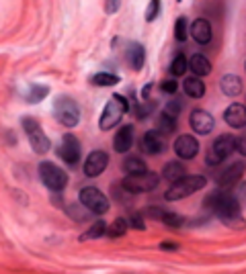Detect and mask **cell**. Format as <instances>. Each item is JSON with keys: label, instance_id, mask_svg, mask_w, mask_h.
<instances>
[{"label": "cell", "instance_id": "6da1fadb", "mask_svg": "<svg viewBox=\"0 0 246 274\" xmlns=\"http://www.w3.org/2000/svg\"><path fill=\"white\" fill-rule=\"evenodd\" d=\"M203 207L209 209L214 215H218V219L232 227V229H244L246 227V221L240 215V203L230 197V194H224V192H212L205 201H203Z\"/></svg>", "mask_w": 246, "mask_h": 274}, {"label": "cell", "instance_id": "7a4b0ae2", "mask_svg": "<svg viewBox=\"0 0 246 274\" xmlns=\"http://www.w3.org/2000/svg\"><path fill=\"white\" fill-rule=\"evenodd\" d=\"M205 184H207V178H205L203 174H185L181 180L172 182V186L166 190L164 199H166V201H181V199H187V197H191L193 192L201 190Z\"/></svg>", "mask_w": 246, "mask_h": 274}, {"label": "cell", "instance_id": "3957f363", "mask_svg": "<svg viewBox=\"0 0 246 274\" xmlns=\"http://www.w3.org/2000/svg\"><path fill=\"white\" fill-rule=\"evenodd\" d=\"M129 108V102L121 96V94H115L107 100L105 108H103V115H101V121H98V127H101L103 131H109L113 129L115 125H119L121 117L127 113Z\"/></svg>", "mask_w": 246, "mask_h": 274}, {"label": "cell", "instance_id": "277c9868", "mask_svg": "<svg viewBox=\"0 0 246 274\" xmlns=\"http://www.w3.org/2000/svg\"><path fill=\"white\" fill-rule=\"evenodd\" d=\"M160 176L154 172H142V174H127L121 182L123 190L129 194H142V192H150L158 186Z\"/></svg>", "mask_w": 246, "mask_h": 274}, {"label": "cell", "instance_id": "5b68a950", "mask_svg": "<svg viewBox=\"0 0 246 274\" xmlns=\"http://www.w3.org/2000/svg\"><path fill=\"white\" fill-rule=\"evenodd\" d=\"M54 115H56L60 125L76 127L78 121H80V108H78L76 100H72L70 96H60L54 102Z\"/></svg>", "mask_w": 246, "mask_h": 274}, {"label": "cell", "instance_id": "8992f818", "mask_svg": "<svg viewBox=\"0 0 246 274\" xmlns=\"http://www.w3.org/2000/svg\"><path fill=\"white\" fill-rule=\"evenodd\" d=\"M39 176H41V182L54 192L64 190L66 184H68L66 172L60 166H56V164H52V162H41L39 164Z\"/></svg>", "mask_w": 246, "mask_h": 274}, {"label": "cell", "instance_id": "52a82bcc", "mask_svg": "<svg viewBox=\"0 0 246 274\" xmlns=\"http://www.w3.org/2000/svg\"><path fill=\"white\" fill-rule=\"evenodd\" d=\"M21 125H23V129H25V133H27V137H29V143H31V149H33L35 153H45V151H49V147H52V141H49L47 135L41 131L37 119H33V117H23Z\"/></svg>", "mask_w": 246, "mask_h": 274}, {"label": "cell", "instance_id": "ba28073f", "mask_svg": "<svg viewBox=\"0 0 246 274\" xmlns=\"http://www.w3.org/2000/svg\"><path fill=\"white\" fill-rule=\"evenodd\" d=\"M234 149H236V137H232L230 133L220 135L214 141L212 149L207 151V164H209V166H216V164H220L222 160L230 158L234 153Z\"/></svg>", "mask_w": 246, "mask_h": 274}, {"label": "cell", "instance_id": "9c48e42d", "mask_svg": "<svg viewBox=\"0 0 246 274\" xmlns=\"http://www.w3.org/2000/svg\"><path fill=\"white\" fill-rule=\"evenodd\" d=\"M78 201H80L84 207H88L94 215H105V213L109 211V199H107L101 190H98V188H94V186L82 188Z\"/></svg>", "mask_w": 246, "mask_h": 274}, {"label": "cell", "instance_id": "30bf717a", "mask_svg": "<svg viewBox=\"0 0 246 274\" xmlns=\"http://www.w3.org/2000/svg\"><path fill=\"white\" fill-rule=\"evenodd\" d=\"M107 164H109V155L103 149H94L88 153V158L84 160V174L88 178H96L101 176L107 170Z\"/></svg>", "mask_w": 246, "mask_h": 274}, {"label": "cell", "instance_id": "8fae6325", "mask_svg": "<svg viewBox=\"0 0 246 274\" xmlns=\"http://www.w3.org/2000/svg\"><path fill=\"white\" fill-rule=\"evenodd\" d=\"M189 123H191V129L197 135H209L216 127V119L207 111H203V108H195L189 117Z\"/></svg>", "mask_w": 246, "mask_h": 274}, {"label": "cell", "instance_id": "7c38bea8", "mask_svg": "<svg viewBox=\"0 0 246 274\" xmlns=\"http://www.w3.org/2000/svg\"><path fill=\"white\" fill-rule=\"evenodd\" d=\"M80 143H78V137L72 135V133H66L62 137V145H60V155L66 164H70V166H76L78 160H80Z\"/></svg>", "mask_w": 246, "mask_h": 274}, {"label": "cell", "instance_id": "4fadbf2b", "mask_svg": "<svg viewBox=\"0 0 246 274\" xmlns=\"http://www.w3.org/2000/svg\"><path fill=\"white\" fill-rule=\"evenodd\" d=\"M142 149L148 153V155H158L166 149V141H164V135L162 131L158 129H152L142 135Z\"/></svg>", "mask_w": 246, "mask_h": 274}, {"label": "cell", "instance_id": "5bb4252c", "mask_svg": "<svg viewBox=\"0 0 246 274\" xmlns=\"http://www.w3.org/2000/svg\"><path fill=\"white\" fill-rule=\"evenodd\" d=\"M174 153L181 160H193L197 153H199V141H197L193 135H181L174 141Z\"/></svg>", "mask_w": 246, "mask_h": 274}, {"label": "cell", "instance_id": "9a60e30c", "mask_svg": "<svg viewBox=\"0 0 246 274\" xmlns=\"http://www.w3.org/2000/svg\"><path fill=\"white\" fill-rule=\"evenodd\" d=\"M224 121L234 129L246 127V104H240V102L230 104L224 111Z\"/></svg>", "mask_w": 246, "mask_h": 274}, {"label": "cell", "instance_id": "2e32d148", "mask_svg": "<svg viewBox=\"0 0 246 274\" xmlns=\"http://www.w3.org/2000/svg\"><path fill=\"white\" fill-rule=\"evenodd\" d=\"M244 168H246V162H242V160L230 164V166L218 176V184L220 186H232V184H236L240 180V176L244 174Z\"/></svg>", "mask_w": 246, "mask_h": 274}, {"label": "cell", "instance_id": "e0dca14e", "mask_svg": "<svg viewBox=\"0 0 246 274\" xmlns=\"http://www.w3.org/2000/svg\"><path fill=\"white\" fill-rule=\"evenodd\" d=\"M131 145H133V127L131 125H123L115 133V137H113V147H115V151L125 153V151L131 149Z\"/></svg>", "mask_w": 246, "mask_h": 274}, {"label": "cell", "instance_id": "ac0fdd59", "mask_svg": "<svg viewBox=\"0 0 246 274\" xmlns=\"http://www.w3.org/2000/svg\"><path fill=\"white\" fill-rule=\"evenodd\" d=\"M191 35L197 43L201 45H207L212 41V25L207 19H197L193 25H191Z\"/></svg>", "mask_w": 246, "mask_h": 274}, {"label": "cell", "instance_id": "d6986e66", "mask_svg": "<svg viewBox=\"0 0 246 274\" xmlns=\"http://www.w3.org/2000/svg\"><path fill=\"white\" fill-rule=\"evenodd\" d=\"M220 88H222V92L226 96H238L242 92V80L236 74H226L220 80Z\"/></svg>", "mask_w": 246, "mask_h": 274}, {"label": "cell", "instance_id": "ffe728a7", "mask_svg": "<svg viewBox=\"0 0 246 274\" xmlns=\"http://www.w3.org/2000/svg\"><path fill=\"white\" fill-rule=\"evenodd\" d=\"M183 90L187 96L191 98H203L205 96V84L201 82L199 76H193V78H187L183 82Z\"/></svg>", "mask_w": 246, "mask_h": 274}, {"label": "cell", "instance_id": "44dd1931", "mask_svg": "<svg viewBox=\"0 0 246 274\" xmlns=\"http://www.w3.org/2000/svg\"><path fill=\"white\" fill-rule=\"evenodd\" d=\"M144 60H146V51L139 43H131L127 47V62L131 66V70H142L144 68Z\"/></svg>", "mask_w": 246, "mask_h": 274}, {"label": "cell", "instance_id": "7402d4cb", "mask_svg": "<svg viewBox=\"0 0 246 274\" xmlns=\"http://www.w3.org/2000/svg\"><path fill=\"white\" fill-rule=\"evenodd\" d=\"M189 68L195 76H207L212 72V64L205 56H201V53H195V56L189 60Z\"/></svg>", "mask_w": 246, "mask_h": 274}, {"label": "cell", "instance_id": "603a6c76", "mask_svg": "<svg viewBox=\"0 0 246 274\" xmlns=\"http://www.w3.org/2000/svg\"><path fill=\"white\" fill-rule=\"evenodd\" d=\"M123 170H125V174H142V172H148V166L142 158L129 155L123 160Z\"/></svg>", "mask_w": 246, "mask_h": 274}, {"label": "cell", "instance_id": "cb8c5ba5", "mask_svg": "<svg viewBox=\"0 0 246 274\" xmlns=\"http://www.w3.org/2000/svg\"><path fill=\"white\" fill-rule=\"evenodd\" d=\"M162 174H164V178H166V180L177 182V180H181L187 172H185V166H183L181 162H168L166 166H164V170H162Z\"/></svg>", "mask_w": 246, "mask_h": 274}, {"label": "cell", "instance_id": "d4e9b609", "mask_svg": "<svg viewBox=\"0 0 246 274\" xmlns=\"http://www.w3.org/2000/svg\"><path fill=\"white\" fill-rule=\"evenodd\" d=\"M66 213H68V215L74 219V221H80V223L88 221V219L94 215V213H92L88 207H84L82 203H80V205H70V207L66 209Z\"/></svg>", "mask_w": 246, "mask_h": 274}, {"label": "cell", "instance_id": "484cf974", "mask_svg": "<svg viewBox=\"0 0 246 274\" xmlns=\"http://www.w3.org/2000/svg\"><path fill=\"white\" fill-rule=\"evenodd\" d=\"M107 227H109V225H107L105 221H94V223L88 227V231H84V233H82L78 240H80V242H86V240H96V238H101V236H105V233H107Z\"/></svg>", "mask_w": 246, "mask_h": 274}, {"label": "cell", "instance_id": "4316f807", "mask_svg": "<svg viewBox=\"0 0 246 274\" xmlns=\"http://www.w3.org/2000/svg\"><path fill=\"white\" fill-rule=\"evenodd\" d=\"M160 221H162L166 227H170V229H181V227L185 225V217L179 215V213H172V211H164Z\"/></svg>", "mask_w": 246, "mask_h": 274}, {"label": "cell", "instance_id": "83f0119b", "mask_svg": "<svg viewBox=\"0 0 246 274\" xmlns=\"http://www.w3.org/2000/svg\"><path fill=\"white\" fill-rule=\"evenodd\" d=\"M127 227H129V221H125V219H115V221L107 227V236L111 238V240H115V238H121V236H125V231H127Z\"/></svg>", "mask_w": 246, "mask_h": 274}, {"label": "cell", "instance_id": "f1b7e54d", "mask_svg": "<svg viewBox=\"0 0 246 274\" xmlns=\"http://www.w3.org/2000/svg\"><path fill=\"white\" fill-rule=\"evenodd\" d=\"M47 94H49V88H47V86H43V84H33V86L29 88V92H27L25 98H27V102H33V104H35V102H41Z\"/></svg>", "mask_w": 246, "mask_h": 274}, {"label": "cell", "instance_id": "f546056e", "mask_svg": "<svg viewBox=\"0 0 246 274\" xmlns=\"http://www.w3.org/2000/svg\"><path fill=\"white\" fill-rule=\"evenodd\" d=\"M156 127H158V131H162L164 135H168V133H172V131L177 129V119L170 117V115H166V113H162V115L158 117Z\"/></svg>", "mask_w": 246, "mask_h": 274}, {"label": "cell", "instance_id": "4dcf8cb0", "mask_svg": "<svg viewBox=\"0 0 246 274\" xmlns=\"http://www.w3.org/2000/svg\"><path fill=\"white\" fill-rule=\"evenodd\" d=\"M119 82V78L115 74H107V72H98L92 76V84L96 86H115Z\"/></svg>", "mask_w": 246, "mask_h": 274}, {"label": "cell", "instance_id": "1f68e13d", "mask_svg": "<svg viewBox=\"0 0 246 274\" xmlns=\"http://www.w3.org/2000/svg\"><path fill=\"white\" fill-rule=\"evenodd\" d=\"M187 68H189V62L185 60V56H177L172 60V64H170V74L177 76V78H181L187 72Z\"/></svg>", "mask_w": 246, "mask_h": 274}, {"label": "cell", "instance_id": "d6a6232c", "mask_svg": "<svg viewBox=\"0 0 246 274\" xmlns=\"http://www.w3.org/2000/svg\"><path fill=\"white\" fill-rule=\"evenodd\" d=\"M187 31H189V29H187V19H185V17H179L177 23H174V39L183 43V41L187 39Z\"/></svg>", "mask_w": 246, "mask_h": 274}, {"label": "cell", "instance_id": "836d02e7", "mask_svg": "<svg viewBox=\"0 0 246 274\" xmlns=\"http://www.w3.org/2000/svg\"><path fill=\"white\" fill-rule=\"evenodd\" d=\"M158 13H160V0H150V5H148V9H146V21L148 23L156 21Z\"/></svg>", "mask_w": 246, "mask_h": 274}, {"label": "cell", "instance_id": "e575fe53", "mask_svg": "<svg viewBox=\"0 0 246 274\" xmlns=\"http://www.w3.org/2000/svg\"><path fill=\"white\" fill-rule=\"evenodd\" d=\"M164 113L170 115V117H174V119H179L181 113H183V102H181V100H170V102L164 106Z\"/></svg>", "mask_w": 246, "mask_h": 274}, {"label": "cell", "instance_id": "d590c367", "mask_svg": "<svg viewBox=\"0 0 246 274\" xmlns=\"http://www.w3.org/2000/svg\"><path fill=\"white\" fill-rule=\"evenodd\" d=\"M160 90H162L164 94H174V92L179 90V82H177L174 78H170V80H164V82L160 84Z\"/></svg>", "mask_w": 246, "mask_h": 274}, {"label": "cell", "instance_id": "8d00e7d4", "mask_svg": "<svg viewBox=\"0 0 246 274\" xmlns=\"http://www.w3.org/2000/svg\"><path fill=\"white\" fill-rule=\"evenodd\" d=\"M127 221H129V225H131L133 229H139V231H142V229H146V225H144V219H142L137 213H131Z\"/></svg>", "mask_w": 246, "mask_h": 274}, {"label": "cell", "instance_id": "74e56055", "mask_svg": "<svg viewBox=\"0 0 246 274\" xmlns=\"http://www.w3.org/2000/svg\"><path fill=\"white\" fill-rule=\"evenodd\" d=\"M236 151L246 158V131H242V133L236 137Z\"/></svg>", "mask_w": 246, "mask_h": 274}, {"label": "cell", "instance_id": "f35d334b", "mask_svg": "<svg viewBox=\"0 0 246 274\" xmlns=\"http://www.w3.org/2000/svg\"><path fill=\"white\" fill-rule=\"evenodd\" d=\"M152 106H154L152 102H150V104H135V115H137V119H144V117L150 115V113H152V111H150Z\"/></svg>", "mask_w": 246, "mask_h": 274}, {"label": "cell", "instance_id": "ab89813d", "mask_svg": "<svg viewBox=\"0 0 246 274\" xmlns=\"http://www.w3.org/2000/svg\"><path fill=\"white\" fill-rule=\"evenodd\" d=\"M119 5H121V0H107V3H105V11L109 15H113V13H117Z\"/></svg>", "mask_w": 246, "mask_h": 274}, {"label": "cell", "instance_id": "60d3db41", "mask_svg": "<svg viewBox=\"0 0 246 274\" xmlns=\"http://www.w3.org/2000/svg\"><path fill=\"white\" fill-rule=\"evenodd\" d=\"M160 250H179V244H172V242H162L160 244Z\"/></svg>", "mask_w": 246, "mask_h": 274}, {"label": "cell", "instance_id": "b9f144b4", "mask_svg": "<svg viewBox=\"0 0 246 274\" xmlns=\"http://www.w3.org/2000/svg\"><path fill=\"white\" fill-rule=\"evenodd\" d=\"M150 90H152V84H146V86H144V90H142V96H144V98H148Z\"/></svg>", "mask_w": 246, "mask_h": 274}, {"label": "cell", "instance_id": "7bdbcfd3", "mask_svg": "<svg viewBox=\"0 0 246 274\" xmlns=\"http://www.w3.org/2000/svg\"><path fill=\"white\" fill-rule=\"evenodd\" d=\"M244 68H246V64H244Z\"/></svg>", "mask_w": 246, "mask_h": 274}, {"label": "cell", "instance_id": "ee69618b", "mask_svg": "<svg viewBox=\"0 0 246 274\" xmlns=\"http://www.w3.org/2000/svg\"><path fill=\"white\" fill-rule=\"evenodd\" d=\"M179 3H181V0H179Z\"/></svg>", "mask_w": 246, "mask_h": 274}]
</instances>
